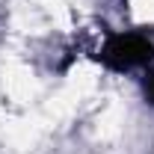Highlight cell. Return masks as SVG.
<instances>
[{
	"label": "cell",
	"instance_id": "1",
	"mask_svg": "<svg viewBox=\"0 0 154 154\" xmlns=\"http://www.w3.org/2000/svg\"><path fill=\"white\" fill-rule=\"evenodd\" d=\"M154 57V45L139 33H119L110 36L107 45L101 48V62L110 65L116 71H128L136 65H145Z\"/></svg>",
	"mask_w": 154,
	"mask_h": 154
},
{
	"label": "cell",
	"instance_id": "2",
	"mask_svg": "<svg viewBox=\"0 0 154 154\" xmlns=\"http://www.w3.org/2000/svg\"><path fill=\"white\" fill-rule=\"evenodd\" d=\"M145 95H148V101L154 104V74L145 77Z\"/></svg>",
	"mask_w": 154,
	"mask_h": 154
}]
</instances>
